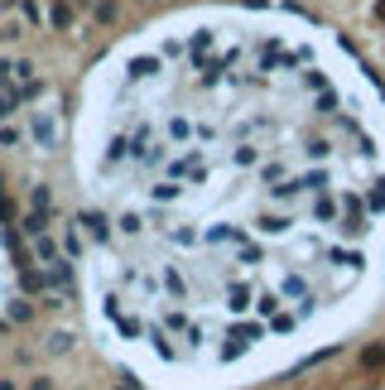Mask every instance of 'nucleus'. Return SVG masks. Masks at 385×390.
<instances>
[{
  "instance_id": "6",
  "label": "nucleus",
  "mask_w": 385,
  "mask_h": 390,
  "mask_svg": "<svg viewBox=\"0 0 385 390\" xmlns=\"http://www.w3.org/2000/svg\"><path fill=\"white\" fill-rule=\"evenodd\" d=\"M48 24H53V29H68V24H73V10H68L63 0H58V5H48Z\"/></svg>"
},
{
  "instance_id": "11",
  "label": "nucleus",
  "mask_w": 385,
  "mask_h": 390,
  "mask_svg": "<svg viewBox=\"0 0 385 390\" xmlns=\"http://www.w3.org/2000/svg\"><path fill=\"white\" fill-rule=\"evenodd\" d=\"M34 207H39V212H53V193H48V188H34Z\"/></svg>"
},
{
  "instance_id": "14",
  "label": "nucleus",
  "mask_w": 385,
  "mask_h": 390,
  "mask_svg": "<svg viewBox=\"0 0 385 390\" xmlns=\"http://www.w3.org/2000/svg\"><path fill=\"white\" fill-rule=\"evenodd\" d=\"M29 390H53V381H48V376H39V381H29Z\"/></svg>"
},
{
  "instance_id": "4",
  "label": "nucleus",
  "mask_w": 385,
  "mask_h": 390,
  "mask_svg": "<svg viewBox=\"0 0 385 390\" xmlns=\"http://www.w3.org/2000/svg\"><path fill=\"white\" fill-rule=\"evenodd\" d=\"M0 78H15V82H34V63H24V58H15V63H10V58H5V63H0Z\"/></svg>"
},
{
  "instance_id": "16",
  "label": "nucleus",
  "mask_w": 385,
  "mask_h": 390,
  "mask_svg": "<svg viewBox=\"0 0 385 390\" xmlns=\"http://www.w3.org/2000/svg\"><path fill=\"white\" fill-rule=\"evenodd\" d=\"M0 390H19V386H15V381H0Z\"/></svg>"
},
{
  "instance_id": "1",
  "label": "nucleus",
  "mask_w": 385,
  "mask_h": 390,
  "mask_svg": "<svg viewBox=\"0 0 385 390\" xmlns=\"http://www.w3.org/2000/svg\"><path fill=\"white\" fill-rule=\"evenodd\" d=\"M78 179L101 323L164 371L217 376L366 290L385 97L294 10H179L96 63Z\"/></svg>"
},
{
  "instance_id": "8",
  "label": "nucleus",
  "mask_w": 385,
  "mask_h": 390,
  "mask_svg": "<svg viewBox=\"0 0 385 390\" xmlns=\"http://www.w3.org/2000/svg\"><path fill=\"white\" fill-rule=\"evenodd\" d=\"M24 145V130L19 125H0V150H19Z\"/></svg>"
},
{
  "instance_id": "17",
  "label": "nucleus",
  "mask_w": 385,
  "mask_h": 390,
  "mask_svg": "<svg viewBox=\"0 0 385 390\" xmlns=\"http://www.w3.org/2000/svg\"><path fill=\"white\" fill-rule=\"evenodd\" d=\"M0 5H19V0H0Z\"/></svg>"
},
{
  "instance_id": "2",
  "label": "nucleus",
  "mask_w": 385,
  "mask_h": 390,
  "mask_svg": "<svg viewBox=\"0 0 385 390\" xmlns=\"http://www.w3.org/2000/svg\"><path fill=\"white\" fill-rule=\"evenodd\" d=\"M19 106H24V92L10 87V78H0V116H15Z\"/></svg>"
},
{
  "instance_id": "10",
  "label": "nucleus",
  "mask_w": 385,
  "mask_h": 390,
  "mask_svg": "<svg viewBox=\"0 0 385 390\" xmlns=\"http://www.w3.org/2000/svg\"><path fill=\"white\" fill-rule=\"evenodd\" d=\"M68 347H73V333H53V337H48V352H53V357H63Z\"/></svg>"
},
{
  "instance_id": "7",
  "label": "nucleus",
  "mask_w": 385,
  "mask_h": 390,
  "mask_svg": "<svg viewBox=\"0 0 385 390\" xmlns=\"http://www.w3.org/2000/svg\"><path fill=\"white\" fill-rule=\"evenodd\" d=\"M34 318V303L29 299H10V323H29Z\"/></svg>"
},
{
  "instance_id": "13",
  "label": "nucleus",
  "mask_w": 385,
  "mask_h": 390,
  "mask_svg": "<svg viewBox=\"0 0 385 390\" xmlns=\"http://www.w3.org/2000/svg\"><path fill=\"white\" fill-rule=\"evenodd\" d=\"M96 19H116V0H101L96 5Z\"/></svg>"
},
{
  "instance_id": "5",
  "label": "nucleus",
  "mask_w": 385,
  "mask_h": 390,
  "mask_svg": "<svg viewBox=\"0 0 385 390\" xmlns=\"http://www.w3.org/2000/svg\"><path fill=\"white\" fill-rule=\"evenodd\" d=\"M44 231H48V212H39V207H34V212L24 217V236H44Z\"/></svg>"
},
{
  "instance_id": "3",
  "label": "nucleus",
  "mask_w": 385,
  "mask_h": 390,
  "mask_svg": "<svg viewBox=\"0 0 385 390\" xmlns=\"http://www.w3.org/2000/svg\"><path fill=\"white\" fill-rule=\"evenodd\" d=\"M34 256H39L44 265H58V260H63V251H58V241H53L48 231H44V236H34Z\"/></svg>"
},
{
  "instance_id": "12",
  "label": "nucleus",
  "mask_w": 385,
  "mask_h": 390,
  "mask_svg": "<svg viewBox=\"0 0 385 390\" xmlns=\"http://www.w3.org/2000/svg\"><path fill=\"white\" fill-rule=\"evenodd\" d=\"M34 135L48 145V140H53V121H44V116H39V121H34Z\"/></svg>"
},
{
  "instance_id": "15",
  "label": "nucleus",
  "mask_w": 385,
  "mask_h": 390,
  "mask_svg": "<svg viewBox=\"0 0 385 390\" xmlns=\"http://www.w3.org/2000/svg\"><path fill=\"white\" fill-rule=\"evenodd\" d=\"M116 390H140V386H135V381H130V376H125V381H120V386H116Z\"/></svg>"
},
{
  "instance_id": "9",
  "label": "nucleus",
  "mask_w": 385,
  "mask_h": 390,
  "mask_svg": "<svg viewBox=\"0 0 385 390\" xmlns=\"http://www.w3.org/2000/svg\"><path fill=\"white\" fill-rule=\"evenodd\" d=\"M361 366H371V371L385 366V342H376V347H366V352H361Z\"/></svg>"
}]
</instances>
